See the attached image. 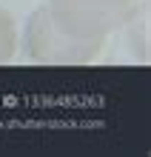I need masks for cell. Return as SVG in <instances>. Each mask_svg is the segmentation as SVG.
<instances>
[{"mask_svg":"<svg viewBox=\"0 0 151 157\" xmlns=\"http://www.w3.org/2000/svg\"><path fill=\"white\" fill-rule=\"evenodd\" d=\"M23 43L26 54L34 63H46V66H83L91 63L103 49V40H83L60 29L46 6L26 20Z\"/></svg>","mask_w":151,"mask_h":157,"instance_id":"1","label":"cell"},{"mask_svg":"<svg viewBox=\"0 0 151 157\" xmlns=\"http://www.w3.org/2000/svg\"><path fill=\"white\" fill-rule=\"evenodd\" d=\"M14 49H17V26H14V17L0 6V66L14 57Z\"/></svg>","mask_w":151,"mask_h":157,"instance_id":"3","label":"cell"},{"mask_svg":"<svg viewBox=\"0 0 151 157\" xmlns=\"http://www.w3.org/2000/svg\"><path fill=\"white\" fill-rule=\"evenodd\" d=\"M140 0H49L46 9L54 23L74 37L106 40L111 32L126 26Z\"/></svg>","mask_w":151,"mask_h":157,"instance_id":"2","label":"cell"}]
</instances>
